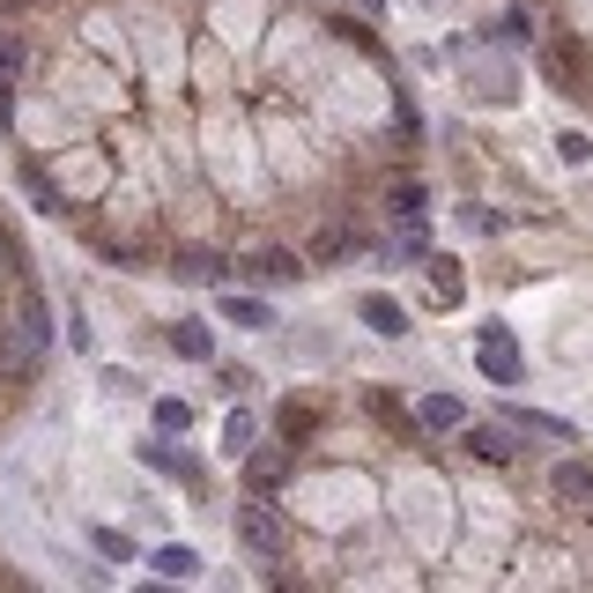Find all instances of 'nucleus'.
Here are the masks:
<instances>
[{"instance_id":"3","label":"nucleus","mask_w":593,"mask_h":593,"mask_svg":"<svg viewBox=\"0 0 593 593\" xmlns=\"http://www.w3.org/2000/svg\"><path fill=\"white\" fill-rule=\"evenodd\" d=\"M230 274H238V282H268V290H274V282H296V274H304V260H296V252H282V246H260V252H246Z\"/></svg>"},{"instance_id":"26","label":"nucleus","mask_w":593,"mask_h":593,"mask_svg":"<svg viewBox=\"0 0 593 593\" xmlns=\"http://www.w3.org/2000/svg\"><path fill=\"white\" fill-rule=\"evenodd\" d=\"M356 8H364V15H386V0H356Z\"/></svg>"},{"instance_id":"16","label":"nucleus","mask_w":593,"mask_h":593,"mask_svg":"<svg viewBox=\"0 0 593 593\" xmlns=\"http://www.w3.org/2000/svg\"><path fill=\"white\" fill-rule=\"evenodd\" d=\"M430 290H438V304H452V296H460V260H430Z\"/></svg>"},{"instance_id":"23","label":"nucleus","mask_w":593,"mask_h":593,"mask_svg":"<svg viewBox=\"0 0 593 593\" xmlns=\"http://www.w3.org/2000/svg\"><path fill=\"white\" fill-rule=\"evenodd\" d=\"M97 549H104V556H119V564H126V556H134V542H126L119 527H97Z\"/></svg>"},{"instance_id":"7","label":"nucleus","mask_w":593,"mask_h":593,"mask_svg":"<svg viewBox=\"0 0 593 593\" xmlns=\"http://www.w3.org/2000/svg\"><path fill=\"white\" fill-rule=\"evenodd\" d=\"M549 490L564 497V504H593V468L586 460H564V468L549 475Z\"/></svg>"},{"instance_id":"14","label":"nucleus","mask_w":593,"mask_h":593,"mask_svg":"<svg viewBox=\"0 0 593 593\" xmlns=\"http://www.w3.org/2000/svg\"><path fill=\"white\" fill-rule=\"evenodd\" d=\"M156 430H164V438H186V430H194V408H186V400H156Z\"/></svg>"},{"instance_id":"20","label":"nucleus","mask_w":593,"mask_h":593,"mask_svg":"<svg viewBox=\"0 0 593 593\" xmlns=\"http://www.w3.org/2000/svg\"><path fill=\"white\" fill-rule=\"evenodd\" d=\"M222 445H230V452H252V416H246V408L222 423Z\"/></svg>"},{"instance_id":"11","label":"nucleus","mask_w":593,"mask_h":593,"mask_svg":"<svg viewBox=\"0 0 593 593\" xmlns=\"http://www.w3.org/2000/svg\"><path fill=\"white\" fill-rule=\"evenodd\" d=\"M504 416H512V430H542V438L571 445V423L564 416H542V408H504Z\"/></svg>"},{"instance_id":"2","label":"nucleus","mask_w":593,"mask_h":593,"mask_svg":"<svg viewBox=\"0 0 593 593\" xmlns=\"http://www.w3.org/2000/svg\"><path fill=\"white\" fill-rule=\"evenodd\" d=\"M475 342H482V371H490L497 386H519V348H512V326H504V320H482V334H475Z\"/></svg>"},{"instance_id":"18","label":"nucleus","mask_w":593,"mask_h":593,"mask_svg":"<svg viewBox=\"0 0 593 593\" xmlns=\"http://www.w3.org/2000/svg\"><path fill=\"white\" fill-rule=\"evenodd\" d=\"M178 274H194V282H216V274H230L216 260V252H178Z\"/></svg>"},{"instance_id":"25","label":"nucleus","mask_w":593,"mask_h":593,"mask_svg":"<svg viewBox=\"0 0 593 593\" xmlns=\"http://www.w3.org/2000/svg\"><path fill=\"white\" fill-rule=\"evenodd\" d=\"M556 156H564V164H586L593 142H586V134H564V142H556Z\"/></svg>"},{"instance_id":"19","label":"nucleus","mask_w":593,"mask_h":593,"mask_svg":"<svg viewBox=\"0 0 593 593\" xmlns=\"http://www.w3.org/2000/svg\"><path fill=\"white\" fill-rule=\"evenodd\" d=\"M23 38H8V30H0V82H15V74H23Z\"/></svg>"},{"instance_id":"24","label":"nucleus","mask_w":593,"mask_h":593,"mask_svg":"<svg viewBox=\"0 0 593 593\" xmlns=\"http://www.w3.org/2000/svg\"><path fill=\"white\" fill-rule=\"evenodd\" d=\"M460 222H468V230H504V216H497V208H475V200L460 208Z\"/></svg>"},{"instance_id":"21","label":"nucleus","mask_w":593,"mask_h":593,"mask_svg":"<svg viewBox=\"0 0 593 593\" xmlns=\"http://www.w3.org/2000/svg\"><path fill=\"white\" fill-rule=\"evenodd\" d=\"M386 208H394V216H423V186H394Z\"/></svg>"},{"instance_id":"9","label":"nucleus","mask_w":593,"mask_h":593,"mask_svg":"<svg viewBox=\"0 0 593 593\" xmlns=\"http://www.w3.org/2000/svg\"><path fill=\"white\" fill-rule=\"evenodd\" d=\"M460 416H468V408H460L452 394H423L416 400V423H423V430H460Z\"/></svg>"},{"instance_id":"10","label":"nucleus","mask_w":593,"mask_h":593,"mask_svg":"<svg viewBox=\"0 0 593 593\" xmlns=\"http://www.w3.org/2000/svg\"><path fill=\"white\" fill-rule=\"evenodd\" d=\"M38 364H45V356H38L23 334H0V378H30Z\"/></svg>"},{"instance_id":"12","label":"nucleus","mask_w":593,"mask_h":593,"mask_svg":"<svg viewBox=\"0 0 593 593\" xmlns=\"http://www.w3.org/2000/svg\"><path fill=\"white\" fill-rule=\"evenodd\" d=\"M282 468H290L282 452H252V460H246V482H252L260 497H268V490H282Z\"/></svg>"},{"instance_id":"4","label":"nucleus","mask_w":593,"mask_h":593,"mask_svg":"<svg viewBox=\"0 0 593 593\" xmlns=\"http://www.w3.org/2000/svg\"><path fill=\"white\" fill-rule=\"evenodd\" d=\"M468 452H475V460H490V468H512V460H519V438H512V430H497V423H475V430H468Z\"/></svg>"},{"instance_id":"13","label":"nucleus","mask_w":593,"mask_h":593,"mask_svg":"<svg viewBox=\"0 0 593 593\" xmlns=\"http://www.w3.org/2000/svg\"><path fill=\"white\" fill-rule=\"evenodd\" d=\"M148 564H156V579H200V556L194 549H156V556H148Z\"/></svg>"},{"instance_id":"8","label":"nucleus","mask_w":593,"mask_h":593,"mask_svg":"<svg viewBox=\"0 0 593 593\" xmlns=\"http://www.w3.org/2000/svg\"><path fill=\"white\" fill-rule=\"evenodd\" d=\"M356 312H364V326H371V334H386V342H394V334H408V312H400L394 296H364Z\"/></svg>"},{"instance_id":"5","label":"nucleus","mask_w":593,"mask_h":593,"mask_svg":"<svg viewBox=\"0 0 593 593\" xmlns=\"http://www.w3.org/2000/svg\"><path fill=\"white\" fill-rule=\"evenodd\" d=\"M15 334H23L38 356L52 348V312H45V296H23V304H15Z\"/></svg>"},{"instance_id":"1","label":"nucleus","mask_w":593,"mask_h":593,"mask_svg":"<svg viewBox=\"0 0 593 593\" xmlns=\"http://www.w3.org/2000/svg\"><path fill=\"white\" fill-rule=\"evenodd\" d=\"M238 534H246V549L260 556V564H274V556H282V534H290V527H282V512H274L268 497H252V504H238Z\"/></svg>"},{"instance_id":"22","label":"nucleus","mask_w":593,"mask_h":593,"mask_svg":"<svg viewBox=\"0 0 593 593\" xmlns=\"http://www.w3.org/2000/svg\"><path fill=\"white\" fill-rule=\"evenodd\" d=\"M348 252V230H320V246H312V260H342Z\"/></svg>"},{"instance_id":"17","label":"nucleus","mask_w":593,"mask_h":593,"mask_svg":"<svg viewBox=\"0 0 593 593\" xmlns=\"http://www.w3.org/2000/svg\"><path fill=\"white\" fill-rule=\"evenodd\" d=\"M171 342L186 348V356H208V348H216V334H208L200 320H178V326H171Z\"/></svg>"},{"instance_id":"15","label":"nucleus","mask_w":593,"mask_h":593,"mask_svg":"<svg viewBox=\"0 0 593 593\" xmlns=\"http://www.w3.org/2000/svg\"><path fill=\"white\" fill-rule=\"evenodd\" d=\"M282 430H290V438H312V430H320V408H312V400H282Z\"/></svg>"},{"instance_id":"6","label":"nucleus","mask_w":593,"mask_h":593,"mask_svg":"<svg viewBox=\"0 0 593 593\" xmlns=\"http://www.w3.org/2000/svg\"><path fill=\"white\" fill-rule=\"evenodd\" d=\"M216 312H222L230 326H246V334L274 326V312H268V304H260V296H238V290H230V296H216Z\"/></svg>"}]
</instances>
